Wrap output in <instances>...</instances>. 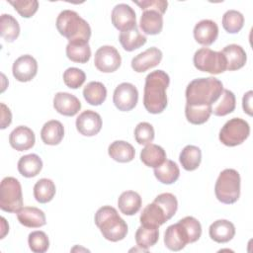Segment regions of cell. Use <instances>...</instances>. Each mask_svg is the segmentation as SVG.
I'll return each instance as SVG.
<instances>
[{
	"mask_svg": "<svg viewBox=\"0 0 253 253\" xmlns=\"http://www.w3.org/2000/svg\"><path fill=\"white\" fill-rule=\"evenodd\" d=\"M169 83V75L163 70L152 71L145 77L143 105L148 113L160 114L165 110Z\"/></svg>",
	"mask_w": 253,
	"mask_h": 253,
	"instance_id": "cell-1",
	"label": "cell"
},
{
	"mask_svg": "<svg viewBox=\"0 0 253 253\" xmlns=\"http://www.w3.org/2000/svg\"><path fill=\"white\" fill-rule=\"evenodd\" d=\"M222 90V82L215 77L194 79L186 88V105L193 107L212 106L219 98Z\"/></svg>",
	"mask_w": 253,
	"mask_h": 253,
	"instance_id": "cell-2",
	"label": "cell"
},
{
	"mask_svg": "<svg viewBox=\"0 0 253 253\" xmlns=\"http://www.w3.org/2000/svg\"><path fill=\"white\" fill-rule=\"evenodd\" d=\"M177 209L176 197L171 193H162L143 209L139 217L140 223L145 226L159 227L173 217Z\"/></svg>",
	"mask_w": 253,
	"mask_h": 253,
	"instance_id": "cell-3",
	"label": "cell"
},
{
	"mask_svg": "<svg viewBox=\"0 0 253 253\" xmlns=\"http://www.w3.org/2000/svg\"><path fill=\"white\" fill-rule=\"evenodd\" d=\"M56 29L69 43H88L91 28L87 21L72 10H63L56 19Z\"/></svg>",
	"mask_w": 253,
	"mask_h": 253,
	"instance_id": "cell-4",
	"label": "cell"
},
{
	"mask_svg": "<svg viewBox=\"0 0 253 253\" xmlns=\"http://www.w3.org/2000/svg\"><path fill=\"white\" fill-rule=\"evenodd\" d=\"M95 224L103 237L112 242L123 240L127 234V224L111 206H103L95 213Z\"/></svg>",
	"mask_w": 253,
	"mask_h": 253,
	"instance_id": "cell-5",
	"label": "cell"
},
{
	"mask_svg": "<svg viewBox=\"0 0 253 253\" xmlns=\"http://www.w3.org/2000/svg\"><path fill=\"white\" fill-rule=\"evenodd\" d=\"M216 199L222 204L231 205L237 202L240 196V175L231 168L221 171L214 186Z\"/></svg>",
	"mask_w": 253,
	"mask_h": 253,
	"instance_id": "cell-6",
	"label": "cell"
},
{
	"mask_svg": "<svg viewBox=\"0 0 253 253\" xmlns=\"http://www.w3.org/2000/svg\"><path fill=\"white\" fill-rule=\"evenodd\" d=\"M23 195L20 182L14 177H5L0 185V209L17 212L22 209Z\"/></svg>",
	"mask_w": 253,
	"mask_h": 253,
	"instance_id": "cell-7",
	"label": "cell"
},
{
	"mask_svg": "<svg viewBox=\"0 0 253 253\" xmlns=\"http://www.w3.org/2000/svg\"><path fill=\"white\" fill-rule=\"evenodd\" d=\"M195 67L203 72L220 74L226 70V59L221 51H214L209 47H202L194 54Z\"/></svg>",
	"mask_w": 253,
	"mask_h": 253,
	"instance_id": "cell-8",
	"label": "cell"
},
{
	"mask_svg": "<svg viewBox=\"0 0 253 253\" xmlns=\"http://www.w3.org/2000/svg\"><path fill=\"white\" fill-rule=\"evenodd\" d=\"M250 134L249 124L240 118L227 121L219 131V140L226 146H236L244 142Z\"/></svg>",
	"mask_w": 253,
	"mask_h": 253,
	"instance_id": "cell-9",
	"label": "cell"
},
{
	"mask_svg": "<svg viewBox=\"0 0 253 253\" xmlns=\"http://www.w3.org/2000/svg\"><path fill=\"white\" fill-rule=\"evenodd\" d=\"M164 243L172 251H180L188 243H193L191 234L182 219L167 227L164 234Z\"/></svg>",
	"mask_w": 253,
	"mask_h": 253,
	"instance_id": "cell-10",
	"label": "cell"
},
{
	"mask_svg": "<svg viewBox=\"0 0 253 253\" xmlns=\"http://www.w3.org/2000/svg\"><path fill=\"white\" fill-rule=\"evenodd\" d=\"M122 63V58L118 49L112 45H103L95 52L94 64L96 68L104 73L116 71Z\"/></svg>",
	"mask_w": 253,
	"mask_h": 253,
	"instance_id": "cell-11",
	"label": "cell"
},
{
	"mask_svg": "<svg viewBox=\"0 0 253 253\" xmlns=\"http://www.w3.org/2000/svg\"><path fill=\"white\" fill-rule=\"evenodd\" d=\"M137 101L138 91L133 84L124 82L116 87L113 95V102L118 110L128 112L136 106Z\"/></svg>",
	"mask_w": 253,
	"mask_h": 253,
	"instance_id": "cell-12",
	"label": "cell"
},
{
	"mask_svg": "<svg viewBox=\"0 0 253 253\" xmlns=\"http://www.w3.org/2000/svg\"><path fill=\"white\" fill-rule=\"evenodd\" d=\"M111 19L114 27L121 32L130 30L136 26L134 10L125 3L118 4L113 8Z\"/></svg>",
	"mask_w": 253,
	"mask_h": 253,
	"instance_id": "cell-13",
	"label": "cell"
},
{
	"mask_svg": "<svg viewBox=\"0 0 253 253\" xmlns=\"http://www.w3.org/2000/svg\"><path fill=\"white\" fill-rule=\"evenodd\" d=\"M13 76L20 82L31 81L38 72V62L30 54H24L18 57L12 67Z\"/></svg>",
	"mask_w": 253,
	"mask_h": 253,
	"instance_id": "cell-14",
	"label": "cell"
},
{
	"mask_svg": "<svg viewBox=\"0 0 253 253\" xmlns=\"http://www.w3.org/2000/svg\"><path fill=\"white\" fill-rule=\"evenodd\" d=\"M77 130L85 136H94L99 133L102 128L101 116L92 110L82 112L76 119Z\"/></svg>",
	"mask_w": 253,
	"mask_h": 253,
	"instance_id": "cell-15",
	"label": "cell"
},
{
	"mask_svg": "<svg viewBox=\"0 0 253 253\" xmlns=\"http://www.w3.org/2000/svg\"><path fill=\"white\" fill-rule=\"evenodd\" d=\"M162 59V51L155 47H149L146 50L138 53L131 59V68L137 72H144L152 67L157 66Z\"/></svg>",
	"mask_w": 253,
	"mask_h": 253,
	"instance_id": "cell-16",
	"label": "cell"
},
{
	"mask_svg": "<svg viewBox=\"0 0 253 253\" xmlns=\"http://www.w3.org/2000/svg\"><path fill=\"white\" fill-rule=\"evenodd\" d=\"M53 108L57 113L66 117L75 116L81 109L79 99L67 92H58L53 98Z\"/></svg>",
	"mask_w": 253,
	"mask_h": 253,
	"instance_id": "cell-17",
	"label": "cell"
},
{
	"mask_svg": "<svg viewBox=\"0 0 253 253\" xmlns=\"http://www.w3.org/2000/svg\"><path fill=\"white\" fill-rule=\"evenodd\" d=\"M35 142L36 137L34 131L26 126H17L9 135L10 145L18 151H25L32 148Z\"/></svg>",
	"mask_w": 253,
	"mask_h": 253,
	"instance_id": "cell-18",
	"label": "cell"
},
{
	"mask_svg": "<svg viewBox=\"0 0 253 253\" xmlns=\"http://www.w3.org/2000/svg\"><path fill=\"white\" fill-rule=\"evenodd\" d=\"M194 38L202 45H211L218 36V27L211 20H202L194 28Z\"/></svg>",
	"mask_w": 253,
	"mask_h": 253,
	"instance_id": "cell-19",
	"label": "cell"
},
{
	"mask_svg": "<svg viewBox=\"0 0 253 253\" xmlns=\"http://www.w3.org/2000/svg\"><path fill=\"white\" fill-rule=\"evenodd\" d=\"M210 237L217 243H226L235 235L234 224L227 219H217L209 228Z\"/></svg>",
	"mask_w": 253,
	"mask_h": 253,
	"instance_id": "cell-20",
	"label": "cell"
},
{
	"mask_svg": "<svg viewBox=\"0 0 253 253\" xmlns=\"http://www.w3.org/2000/svg\"><path fill=\"white\" fill-rule=\"evenodd\" d=\"M16 213L19 222L26 227L38 228L43 226L46 222L44 212L35 207L22 208Z\"/></svg>",
	"mask_w": 253,
	"mask_h": 253,
	"instance_id": "cell-21",
	"label": "cell"
},
{
	"mask_svg": "<svg viewBox=\"0 0 253 253\" xmlns=\"http://www.w3.org/2000/svg\"><path fill=\"white\" fill-rule=\"evenodd\" d=\"M226 59V70L233 71L242 68L247 60L245 50L241 45L232 43L228 44L221 50Z\"/></svg>",
	"mask_w": 253,
	"mask_h": 253,
	"instance_id": "cell-22",
	"label": "cell"
},
{
	"mask_svg": "<svg viewBox=\"0 0 253 253\" xmlns=\"http://www.w3.org/2000/svg\"><path fill=\"white\" fill-rule=\"evenodd\" d=\"M139 27L146 35H158L163 28V15L155 10H144L140 17Z\"/></svg>",
	"mask_w": 253,
	"mask_h": 253,
	"instance_id": "cell-23",
	"label": "cell"
},
{
	"mask_svg": "<svg viewBox=\"0 0 253 253\" xmlns=\"http://www.w3.org/2000/svg\"><path fill=\"white\" fill-rule=\"evenodd\" d=\"M64 136V127L59 121L51 120L46 122L41 130V138L44 144L57 145Z\"/></svg>",
	"mask_w": 253,
	"mask_h": 253,
	"instance_id": "cell-24",
	"label": "cell"
},
{
	"mask_svg": "<svg viewBox=\"0 0 253 253\" xmlns=\"http://www.w3.org/2000/svg\"><path fill=\"white\" fill-rule=\"evenodd\" d=\"M108 153L115 161L120 163H127L133 160L135 150L130 143L125 140H116L109 145Z\"/></svg>",
	"mask_w": 253,
	"mask_h": 253,
	"instance_id": "cell-25",
	"label": "cell"
},
{
	"mask_svg": "<svg viewBox=\"0 0 253 253\" xmlns=\"http://www.w3.org/2000/svg\"><path fill=\"white\" fill-rule=\"evenodd\" d=\"M42 169V161L37 154H27L18 161V171L26 178L36 177Z\"/></svg>",
	"mask_w": 253,
	"mask_h": 253,
	"instance_id": "cell-26",
	"label": "cell"
},
{
	"mask_svg": "<svg viewBox=\"0 0 253 253\" xmlns=\"http://www.w3.org/2000/svg\"><path fill=\"white\" fill-rule=\"evenodd\" d=\"M118 206L122 213L126 215L135 214L141 208V198L134 191H126L118 199Z\"/></svg>",
	"mask_w": 253,
	"mask_h": 253,
	"instance_id": "cell-27",
	"label": "cell"
},
{
	"mask_svg": "<svg viewBox=\"0 0 253 253\" xmlns=\"http://www.w3.org/2000/svg\"><path fill=\"white\" fill-rule=\"evenodd\" d=\"M140 160L146 166L156 168L166 160V152L161 146L149 143L141 150Z\"/></svg>",
	"mask_w": 253,
	"mask_h": 253,
	"instance_id": "cell-28",
	"label": "cell"
},
{
	"mask_svg": "<svg viewBox=\"0 0 253 253\" xmlns=\"http://www.w3.org/2000/svg\"><path fill=\"white\" fill-rule=\"evenodd\" d=\"M146 40V37L139 32L137 26L130 30L121 32L119 36V41L123 48L126 51H132L139 48L145 44Z\"/></svg>",
	"mask_w": 253,
	"mask_h": 253,
	"instance_id": "cell-29",
	"label": "cell"
},
{
	"mask_svg": "<svg viewBox=\"0 0 253 253\" xmlns=\"http://www.w3.org/2000/svg\"><path fill=\"white\" fill-rule=\"evenodd\" d=\"M154 175L160 183L170 185L178 180L180 169L174 161L166 159L160 166L154 168Z\"/></svg>",
	"mask_w": 253,
	"mask_h": 253,
	"instance_id": "cell-30",
	"label": "cell"
},
{
	"mask_svg": "<svg viewBox=\"0 0 253 253\" xmlns=\"http://www.w3.org/2000/svg\"><path fill=\"white\" fill-rule=\"evenodd\" d=\"M235 105V95L231 91L223 89L219 98L211 106V114L218 117L226 116L234 111Z\"/></svg>",
	"mask_w": 253,
	"mask_h": 253,
	"instance_id": "cell-31",
	"label": "cell"
},
{
	"mask_svg": "<svg viewBox=\"0 0 253 253\" xmlns=\"http://www.w3.org/2000/svg\"><path fill=\"white\" fill-rule=\"evenodd\" d=\"M182 167L187 171L196 170L202 161V151L196 145H186L179 156Z\"/></svg>",
	"mask_w": 253,
	"mask_h": 253,
	"instance_id": "cell-32",
	"label": "cell"
},
{
	"mask_svg": "<svg viewBox=\"0 0 253 253\" xmlns=\"http://www.w3.org/2000/svg\"><path fill=\"white\" fill-rule=\"evenodd\" d=\"M158 239H159L158 227L140 225L135 232L136 245L144 251H147L148 248L155 245Z\"/></svg>",
	"mask_w": 253,
	"mask_h": 253,
	"instance_id": "cell-33",
	"label": "cell"
},
{
	"mask_svg": "<svg viewBox=\"0 0 253 253\" xmlns=\"http://www.w3.org/2000/svg\"><path fill=\"white\" fill-rule=\"evenodd\" d=\"M84 99L92 106H99L107 98V89L105 85L98 81L89 82L83 89Z\"/></svg>",
	"mask_w": 253,
	"mask_h": 253,
	"instance_id": "cell-34",
	"label": "cell"
},
{
	"mask_svg": "<svg viewBox=\"0 0 253 253\" xmlns=\"http://www.w3.org/2000/svg\"><path fill=\"white\" fill-rule=\"evenodd\" d=\"M56 189L52 180L47 178L40 179L34 186V197L37 202L41 204H46L50 202L54 195Z\"/></svg>",
	"mask_w": 253,
	"mask_h": 253,
	"instance_id": "cell-35",
	"label": "cell"
},
{
	"mask_svg": "<svg viewBox=\"0 0 253 253\" xmlns=\"http://www.w3.org/2000/svg\"><path fill=\"white\" fill-rule=\"evenodd\" d=\"M0 35L8 42H14L20 35L18 21L9 14H2L0 17Z\"/></svg>",
	"mask_w": 253,
	"mask_h": 253,
	"instance_id": "cell-36",
	"label": "cell"
},
{
	"mask_svg": "<svg viewBox=\"0 0 253 253\" xmlns=\"http://www.w3.org/2000/svg\"><path fill=\"white\" fill-rule=\"evenodd\" d=\"M66 56L73 62L86 63L91 57L89 43H69L66 45Z\"/></svg>",
	"mask_w": 253,
	"mask_h": 253,
	"instance_id": "cell-37",
	"label": "cell"
},
{
	"mask_svg": "<svg viewBox=\"0 0 253 253\" xmlns=\"http://www.w3.org/2000/svg\"><path fill=\"white\" fill-rule=\"evenodd\" d=\"M244 25V16L236 10H228L222 16V27L229 34L238 33Z\"/></svg>",
	"mask_w": 253,
	"mask_h": 253,
	"instance_id": "cell-38",
	"label": "cell"
},
{
	"mask_svg": "<svg viewBox=\"0 0 253 253\" xmlns=\"http://www.w3.org/2000/svg\"><path fill=\"white\" fill-rule=\"evenodd\" d=\"M185 115L189 123L193 125H202L210 119L211 115V106L193 107L186 105Z\"/></svg>",
	"mask_w": 253,
	"mask_h": 253,
	"instance_id": "cell-39",
	"label": "cell"
},
{
	"mask_svg": "<svg viewBox=\"0 0 253 253\" xmlns=\"http://www.w3.org/2000/svg\"><path fill=\"white\" fill-rule=\"evenodd\" d=\"M28 243L30 249L35 253H44L49 247V240L45 232L41 230L33 231L29 234Z\"/></svg>",
	"mask_w": 253,
	"mask_h": 253,
	"instance_id": "cell-40",
	"label": "cell"
},
{
	"mask_svg": "<svg viewBox=\"0 0 253 253\" xmlns=\"http://www.w3.org/2000/svg\"><path fill=\"white\" fill-rule=\"evenodd\" d=\"M85 72L82 69L76 67H69L63 72V82L67 87L71 89H77L81 87L85 82Z\"/></svg>",
	"mask_w": 253,
	"mask_h": 253,
	"instance_id": "cell-41",
	"label": "cell"
},
{
	"mask_svg": "<svg viewBox=\"0 0 253 253\" xmlns=\"http://www.w3.org/2000/svg\"><path fill=\"white\" fill-rule=\"evenodd\" d=\"M134 138L140 145H147L154 139V128L146 122L139 123L134 128Z\"/></svg>",
	"mask_w": 253,
	"mask_h": 253,
	"instance_id": "cell-42",
	"label": "cell"
},
{
	"mask_svg": "<svg viewBox=\"0 0 253 253\" xmlns=\"http://www.w3.org/2000/svg\"><path fill=\"white\" fill-rule=\"evenodd\" d=\"M9 3L15 8V10L24 18L33 17L39 8V2L37 0H16L9 1Z\"/></svg>",
	"mask_w": 253,
	"mask_h": 253,
	"instance_id": "cell-43",
	"label": "cell"
},
{
	"mask_svg": "<svg viewBox=\"0 0 253 253\" xmlns=\"http://www.w3.org/2000/svg\"><path fill=\"white\" fill-rule=\"evenodd\" d=\"M141 10H155L160 14H164L167 10L168 2L165 0H143V1H133Z\"/></svg>",
	"mask_w": 253,
	"mask_h": 253,
	"instance_id": "cell-44",
	"label": "cell"
},
{
	"mask_svg": "<svg viewBox=\"0 0 253 253\" xmlns=\"http://www.w3.org/2000/svg\"><path fill=\"white\" fill-rule=\"evenodd\" d=\"M12 122V114L10 109L4 104L1 103V129L6 128L8 126H10Z\"/></svg>",
	"mask_w": 253,
	"mask_h": 253,
	"instance_id": "cell-45",
	"label": "cell"
},
{
	"mask_svg": "<svg viewBox=\"0 0 253 253\" xmlns=\"http://www.w3.org/2000/svg\"><path fill=\"white\" fill-rule=\"evenodd\" d=\"M252 91H248L244 94L242 99V107L246 114L252 116Z\"/></svg>",
	"mask_w": 253,
	"mask_h": 253,
	"instance_id": "cell-46",
	"label": "cell"
},
{
	"mask_svg": "<svg viewBox=\"0 0 253 253\" xmlns=\"http://www.w3.org/2000/svg\"><path fill=\"white\" fill-rule=\"evenodd\" d=\"M1 221H2V233H1V238H4L6 232L9 231V227H6V228L4 227V225L6 224V220H5L4 217H1Z\"/></svg>",
	"mask_w": 253,
	"mask_h": 253,
	"instance_id": "cell-47",
	"label": "cell"
}]
</instances>
